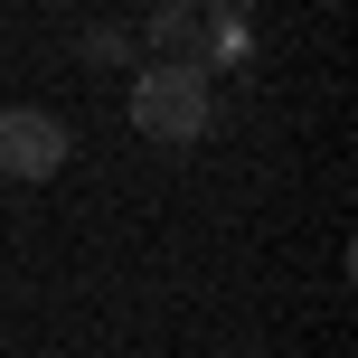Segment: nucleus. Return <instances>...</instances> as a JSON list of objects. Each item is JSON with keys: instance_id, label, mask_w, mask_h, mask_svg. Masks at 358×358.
<instances>
[{"instance_id": "2", "label": "nucleus", "mask_w": 358, "mask_h": 358, "mask_svg": "<svg viewBox=\"0 0 358 358\" xmlns=\"http://www.w3.org/2000/svg\"><path fill=\"white\" fill-rule=\"evenodd\" d=\"M76 151V132L48 104H0V179H57Z\"/></svg>"}, {"instance_id": "1", "label": "nucleus", "mask_w": 358, "mask_h": 358, "mask_svg": "<svg viewBox=\"0 0 358 358\" xmlns=\"http://www.w3.org/2000/svg\"><path fill=\"white\" fill-rule=\"evenodd\" d=\"M208 57H161V66L132 76V132H151L161 151H189L208 132Z\"/></svg>"}]
</instances>
